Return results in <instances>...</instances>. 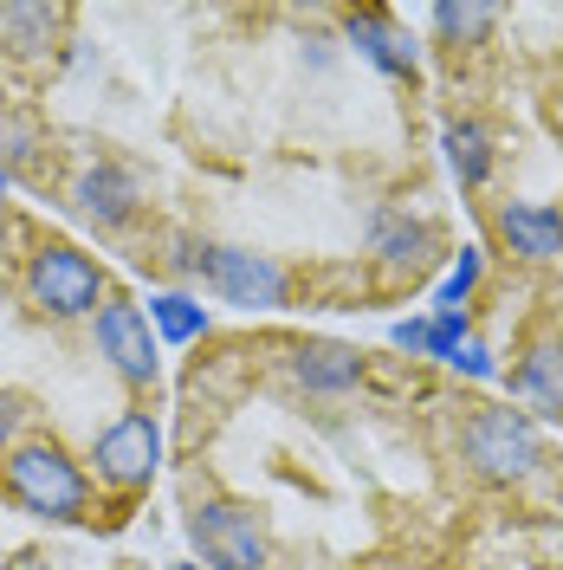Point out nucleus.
<instances>
[{
  "instance_id": "obj_1",
  "label": "nucleus",
  "mask_w": 563,
  "mask_h": 570,
  "mask_svg": "<svg viewBox=\"0 0 563 570\" xmlns=\"http://www.w3.org/2000/svg\"><path fill=\"white\" fill-rule=\"evenodd\" d=\"M0 487L20 512H33L46 525H85L91 519V473L71 461L52 434L13 441L0 461Z\"/></svg>"
},
{
  "instance_id": "obj_2",
  "label": "nucleus",
  "mask_w": 563,
  "mask_h": 570,
  "mask_svg": "<svg viewBox=\"0 0 563 570\" xmlns=\"http://www.w3.org/2000/svg\"><path fill=\"white\" fill-rule=\"evenodd\" d=\"M460 454L466 466L486 480V487H518L531 480L537 466H544V434L531 422L525 409H512V402H480V409H466V422H460Z\"/></svg>"
},
{
  "instance_id": "obj_3",
  "label": "nucleus",
  "mask_w": 563,
  "mask_h": 570,
  "mask_svg": "<svg viewBox=\"0 0 563 570\" xmlns=\"http://www.w3.org/2000/svg\"><path fill=\"white\" fill-rule=\"evenodd\" d=\"M181 266L208 285L214 298H227V305H247V312H279L285 298H292V273H285L273 253L220 247V240H188Z\"/></svg>"
},
{
  "instance_id": "obj_4",
  "label": "nucleus",
  "mask_w": 563,
  "mask_h": 570,
  "mask_svg": "<svg viewBox=\"0 0 563 570\" xmlns=\"http://www.w3.org/2000/svg\"><path fill=\"white\" fill-rule=\"evenodd\" d=\"M188 538L201 551V570H273V532L247 499H195Z\"/></svg>"
},
{
  "instance_id": "obj_5",
  "label": "nucleus",
  "mask_w": 563,
  "mask_h": 570,
  "mask_svg": "<svg viewBox=\"0 0 563 570\" xmlns=\"http://www.w3.org/2000/svg\"><path fill=\"white\" fill-rule=\"evenodd\" d=\"M27 292L46 318H98L105 305V273L66 240H39L27 253Z\"/></svg>"
},
{
  "instance_id": "obj_6",
  "label": "nucleus",
  "mask_w": 563,
  "mask_h": 570,
  "mask_svg": "<svg viewBox=\"0 0 563 570\" xmlns=\"http://www.w3.org/2000/svg\"><path fill=\"white\" fill-rule=\"evenodd\" d=\"M91 344H98V356L110 363L117 383H130V390H156V376H162V337H156V324H149L142 305H130V298H105L98 318H91Z\"/></svg>"
},
{
  "instance_id": "obj_7",
  "label": "nucleus",
  "mask_w": 563,
  "mask_h": 570,
  "mask_svg": "<svg viewBox=\"0 0 563 570\" xmlns=\"http://www.w3.org/2000/svg\"><path fill=\"white\" fill-rule=\"evenodd\" d=\"M156 466H162V428H156L149 409H124L91 441V473H98V487H110V493H142L156 480Z\"/></svg>"
},
{
  "instance_id": "obj_8",
  "label": "nucleus",
  "mask_w": 563,
  "mask_h": 570,
  "mask_svg": "<svg viewBox=\"0 0 563 570\" xmlns=\"http://www.w3.org/2000/svg\"><path fill=\"white\" fill-rule=\"evenodd\" d=\"M71 208L85 214V220H98V227H124L142 208L137 169H124L117 156H98L91 169H78V181H71Z\"/></svg>"
},
{
  "instance_id": "obj_9",
  "label": "nucleus",
  "mask_w": 563,
  "mask_h": 570,
  "mask_svg": "<svg viewBox=\"0 0 563 570\" xmlns=\"http://www.w3.org/2000/svg\"><path fill=\"white\" fill-rule=\"evenodd\" d=\"M493 227L525 266H544L563 253V208H551V202H498Z\"/></svg>"
},
{
  "instance_id": "obj_10",
  "label": "nucleus",
  "mask_w": 563,
  "mask_h": 570,
  "mask_svg": "<svg viewBox=\"0 0 563 570\" xmlns=\"http://www.w3.org/2000/svg\"><path fill=\"white\" fill-rule=\"evenodd\" d=\"M344 33H350V46L376 71H388V78H415V46L402 39V27L388 20L383 7H356V13H344Z\"/></svg>"
},
{
  "instance_id": "obj_11",
  "label": "nucleus",
  "mask_w": 563,
  "mask_h": 570,
  "mask_svg": "<svg viewBox=\"0 0 563 570\" xmlns=\"http://www.w3.org/2000/svg\"><path fill=\"white\" fill-rule=\"evenodd\" d=\"M512 395L544 409V415H563V337H537L518 363H512Z\"/></svg>"
},
{
  "instance_id": "obj_12",
  "label": "nucleus",
  "mask_w": 563,
  "mask_h": 570,
  "mask_svg": "<svg viewBox=\"0 0 563 570\" xmlns=\"http://www.w3.org/2000/svg\"><path fill=\"white\" fill-rule=\"evenodd\" d=\"M292 383L312 395H337L363 383V356L350 344H298L292 351Z\"/></svg>"
},
{
  "instance_id": "obj_13",
  "label": "nucleus",
  "mask_w": 563,
  "mask_h": 570,
  "mask_svg": "<svg viewBox=\"0 0 563 570\" xmlns=\"http://www.w3.org/2000/svg\"><path fill=\"white\" fill-rule=\"evenodd\" d=\"M441 247V234L427 227V220H408V214H376V259H383L388 273H422L427 266V253Z\"/></svg>"
},
{
  "instance_id": "obj_14",
  "label": "nucleus",
  "mask_w": 563,
  "mask_h": 570,
  "mask_svg": "<svg viewBox=\"0 0 563 570\" xmlns=\"http://www.w3.org/2000/svg\"><path fill=\"white\" fill-rule=\"evenodd\" d=\"M441 149H447V169H454L460 188H480V181L493 176V130H486V124L454 117V124L441 130Z\"/></svg>"
},
{
  "instance_id": "obj_15",
  "label": "nucleus",
  "mask_w": 563,
  "mask_h": 570,
  "mask_svg": "<svg viewBox=\"0 0 563 570\" xmlns=\"http://www.w3.org/2000/svg\"><path fill=\"white\" fill-rule=\"evenodd\" d=\"M149 324H156V337L162 344H195V337H208V305L201 298H188V292H149Z\"/></svg>"
},
{
  "instance_id": "obj_16",
  "label": "nucleus",
  "mask_w": 563,
  "mask_h": 570,
  "mask_svg": "<svg viewBox=\"0 0 563 570\" xmlns=\"http://www.w3.org/2000/svg\"><path fill=\"white\" fill-rule=\"evenodd\" d=\"M66 27V13L59 7H0V39H7V52L13 59H33L46 52V39Z\"/></svg>"
},
{
  "instance_id": "obj_17",
  "label": "nucleus",
  "mask_w": 563,
  "mask_h": 570,
  "mask_svg": "<svg viewBox=\"0 0 563 570\" xmlns=\"http://www.w3.org/2000/svg\"><path fill=\"white\" fill-rule=\"evenodd\" d=\"M498 27V7H466V0H447V7H434V33L447 39V46H480V39Z\"/></svg>"
},
{
  "instance_id": "obj_18",
  "label": "nucleus",
  "mask_w": 563,
  "mask_h": 570,
  "mask_svg": "<svg viewBox=\"0 0 563 570\" xmlns=\"http://www.w3.org/2000/svg\"><path fill=\"white\" fill-rule=\"evenodd\" d=\"M480 273H486V259H480V247H460L454 273L441 279V298H434V312H466V298H473V285H480Z\"/></svg>"
},
{
  "instance_id": "obj_19",
  "label": "nucleus",
  "mask_w": 563,
  "mask_h": 570,
  "mask_svg": "<svg viewBox=\"0 0 563 570\" xmlns=\"http://www.w3.org/2000/svg\"><path fill=\"white\" fill-rule=\"evenodd\" d=\"M39 149H46V137H39L27 117H0V163L7 169H33Z\"/></svg>"
},
{
  "instance_id": "obj_20",
  "label": "nucleus",
  "mask_w": 563,
  "mask_h": 570,
  "mask_svg": "<svg viewBox=\"0 0 563 570\" xmlns=\"http://www.w3.org/2000/svg\"><path fill=\"white\" fill-rule=\"evenodd\" d=\"M466 337H473V318H466V312H427V356L454 363Z\"/></svg>"
},
{
  "instance_id": "obj_21",
  "label": "nucleus",
  "mask_w": 563,
  "mask_h": 570,
  "mask_svg": "<svg viewBox=\"0 0 563 570\" xmlns=\"http://www.w3.org/2000/svg\"><path fill=\"white\" fill-rule=\"evenodd\" d=\"M454 370H460V376H480V383H486V376H498V363H493V351H486V344H480V337H466V344H460V356H454Z\"/></svg>"
},
{
  "instance_id": "obj_22",
  "label": "nucleus",
  "mask_w": 563,
  "mask_h": 570,
  "mask_svg": "<svg viewBox=\"0 0 563 570\" xmlns=\"http://www.w3.org/2000/svg\"><path fill=\"white\" fill-rule=\"evenodd\" d=\"M388 344L408 356H427V318H395L388 324Z\"/></svg>"
},
{
  "instance_id": "obj_23",
  "label": "nucleus",
  "mask_w": 563,
  "mask_h": 570,
  "mask_svg": "<svg viewBox=\"0 0 563 570\" xmlns=\"http://www.w3.org/2000/svg\"><path fill=\"white\" fill-rule=\"evenodd\" d=\"M20 422H27V409H20V395L0 390V454L13 448V434H20Z\"/></svg>"
},
{
  "instance_id": "obj_24",
  "label": "nucleus",
  "mask_w": 563,
  "mask_h": 570,
  "mask_svg": "<svg viewBox=\"0 0 563 570\" xmlns=\"http://www.w3.org/2000/svg\"><path fill=\"white\" fill-rule=\"evenodd\" d=\"M7 570H52V564H46L39 551H20V558H13V564H7Z\"/></svg>"
},
{
  "instance_id": "obj_25",
  "label": "nucleus",
  "mask_w": 563,
  "mask_h": 570,
  "mask_svg": "<svg viewBox=\"0 0 563 570\" xmlns=\"http://www.w3.org/2000/svg\"><path fill=\"white\" fill-rule=\"evenodd\" d=\"M7 188H13V169H7V163H0V195H7Z\"/></svg>"
},
{
  "instance_id": "obj_26",
  "label": "nucleus",
  "mask_w": 563,
  "mask_h": 570,
  "mask_svg": "<svg viewBox=\"0 0 563 570\" xmlns=\"http://www.w3.org/2000/svg\"><path fill=\"white\" fill-rule=\"evenodd\" d=\"M176 570H201V564H176Z\"/></svg>"
}]
</instances>
